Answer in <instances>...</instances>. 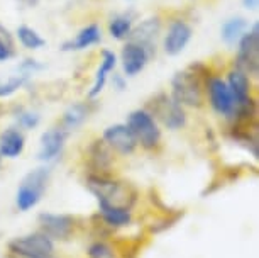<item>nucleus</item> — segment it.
I'll use <instances>...</instances> for the list:
<instances>
[{"label":"nucleus","instance_id":"f257e3e1","mask_svg":"<svg viewBox=\"0 0 259 258\" xmlns=\"http://www.w3.org/2000/svg\"><path fill=\"white\" fill-rule=\"evenodd\" d=\"M210 70L203 63H193L185 70H180L171 79V97L183 107H198L205 102V80Z\"/></svg>","mask_w":259,"mask_h":258},{"label":"nucleus","instance_id":"f03ea898","mask_svg":"<svg viewBox=\"0 0 259 258\" xmlns=\"http://www.w3.org/2000/svg\"><path fill=\"white\" fill-rule=\"evenodd\" d=\"M125 126L133 133L138 146L144 150H154L161 143V129L159 124L149 110L136 109L127 116Z\"/></svg>","mask_w":259,"mask_h":258},{"label":"nucleus","instance_id":"7ed1b4c3","mask_svg":"<svg viewBox=\"0 0 259 258\" xmlns=\"http://www.w3.org/2000/svg\"><path fill=\"white\" fill-rule=\"evenodd\" d=\"M151 116L171 131H178L187 126V113H185V107L178 104L177 100L171 97V94L161 92V94L154 95L149 100L148 109Z\"/></svg>","mask_w":259,"mask_h":258},{"label":"nucleus","instance_id":"20e7f679","mask_svg":"<svg viewBox=\"0 0 259 258\" xmlns=\"http://www.w3.org/2000/svg\"><path fill=\"white\" fill-rule=\"evenodd\" d=\"M87 186H89L90 192L97 197L99 204H107V206L114 207H125L131 209V192L124 183L115 182L102 175H92L87 180Z\"/></svg>","mask_w":259,"mask_h":258},{"label":"nucleus","instance_id":"39448f33","mask_svg":"<svg viewBox=\"0 0 259 258\" xmlns=\"http://www.w3.org/2000/svg\"><path fill=\"white\" fill-rule=\"evenodd\" d=\"M237 55L234 58V68L244 71L249 79L259 75V24H252L237 41Z\"/></svg>","mask_w":259,"mask_h":258},{"label":"nucleus","instance_id":"423d86ee","mask_svg":"<svg viewBox=\"0 0 259 258\" xmlns=\"http://www.w3.org/2000/svg\"><path fill=\"white\" fill-rule=\"evenodd\" d=\"M48 182H50V170L46 167H39L29 172L19 183L16 194L17 207L21 211H29V209L36 207L45 196Z\"/></svg>","mask_w":259,"mask_h":258},{"label":"nucleus","instance_id":"0eeeda50","mask_svg":"<svg viewBox=\"0 0 259 258\" xmlns=\"http://www.w3.org/2000/svg\"><path fill=\"white\" fill-rule=\"evenodd\" d=\"M205 95H207L208 104L213 109V113L224 116L227 119L232 118L234 110H236V102H234V97L222 77L210 75L205 80Z\"/></svg>","mask_w":259,"mask_h":258},{"label":"nucleus","instance_id":"6e6552de","mask_svg":"<svg viewBox=\"0 0 259 258\" xmlns=\"http://www.w3.org/2000/svg\"><path fill=\"white\" fill-rule=\"evenodd\" d=\"M9 250L22 258H45L53 255L55 243L45 233H32L12 240L9 243Z\"/></svg>","mask_w":259,"mask_h":258},{"label":"nucleus","instance_id":"1a4fd4ad","mask_svg":"<svg viewBox=\"0 0 259 258\" xmlns=\"http://www.w3.org/2000/svg\"><path fill=\"white\" fill-rule=\"evenodd\" d=\"M151 55H153V51H149L146 46L139 45V43H136V41H127L125 45L122 46L119 58H117V61L120 63V68H122V75H124L125 79L139 75L146 68V65L149 63Z\"/></svg>","mask_w":259,"mask_h":258},{"label":"nucleus","instance_id":"9d476101","mask_svg":"<svg viewBox=\"0 0 259 258\" xmlns=\"http://www.w3.org/2000/svg\"><path fill=\"white\" fill-rule=\"evenodd\" d=\"M193 38V27L185 19H173L163 36V50L168 56H178Z\"/></svg>","mask_w":259,"mask_h":258},{"label":"nucleus","instance_id":"9b49d317","mask_svg":"<svg viewBox=\"0 0 259 258\" xmlns=\"http://www.w3.org/2000/svg\"><path fill=\"white\" fill-rule=\"evenodd\" d=\"M102 141L109 146L110 152L119 153L122 157L133 155L136 148H138V143H136L133 133L125 124H112L109 128H105Z\"/></svg>","mask_w":259,"mask_h":258},{"label":"nucleus","instance_id":"f8f14e48","mask_svg":"<svg viewBox=\"0 0 259 258\" xmlns=\"http://www.w3.org/2000/svg\"><path fill=\"white\" fill-rule=\"evenodd\" d=\"M68 131L63 128H50L41 134L39 139V152L37 158L45 163H50L53 160H56L61 155L63 148H65Z\"/></svg>","mask_w":259,"mask_h":258},{"label":"nucleus","instance_id":"ddd939ff","mask_svg":"<svg viewBox=\"0 0 259 258\" xmlns=\"http://www.w3.org/2000/svg\"><path fill=\"white\" fill-rule=\"evenodd\" d=\"M41 233H45L51 240H66L73 230V219L66 214H51L45 212L39 216Z\"/></svg>","mask_w":259,"mask_h":258},{"label":"nucleus","instance_id":"4468645a","mask_svg":"<svg viewBox=\"0 0 259 258\" xmlns=\"http://www.w3.org/2000/svg\"><path fill=\"white\" fill-rule=\"evenodd\" d=\"M226 84L231 90V94L234 97V102H236V107H241L247 102H251L254 97L251 95L252 92V85H251V79L246 75L244 71L237 70V68H231L226 75Z\"/></svg>","mask_w":259,"mask_h":258},{"label":"nucleus","instance_id":"2eb2a0df","mask_svg":"<svg viewBox=\"0 0 259 258\" xmlns=\"http://www.w3.org/2000/svg\"><path fill=\"white\" fill-rule=\"evenodd\" d=\"M161 27H163V24H161V19L158 16L148 17L144 21H141L138 26L133 27V32H131L127 41H136L139 45L146 46L149 51H153L156 40H158L161 34Z\"/></svg>","mask_w":259,"mask_h":258},{"label":"nucleus","instance_id":"dca6fc26","mask_svg":"<svg viewBox=\"0 0 259 258\" xmlns=\"http://www.w3.org/2000/svg\"><path fill=\"white\" fill-rule=\"evenodd\" d=\"M117 63L119 61H117V55L114 51H110V50L102 51L100 65H99V68H97L95 77H94V84H92L90 90H89L90 99H95V97H99L102 92H104L105 85H107V80H109V75L115 70Z\"/></svg>","mask_w":259,"mask_h":258},{"label":"nucleus","instance_id":"f3484780","mask_svg":"<svg viewBox=\"0 0 259 258\" xmlns=\"http://www.w3.org/2000/svg\"><path fill=\"white\" fill-rule=\"evenodd\" d=\"M102 41V29L99 24H89V26L81 27L75 34V38L63 43V51H83L89 50L90 46L99 45Z\"/></svg>","mask_w":259,"mask_h":258},{"label":"nucleus","instance_id":"a211bd4d","mask_svg":"<svg viewBox=\"0 0 259 258\" xmlns=\"http://www.w3.org/2000/svg\"><path fill=\"white\" fill-rule=\"evenodd\" d=\"M26 148V136H24L22 129L16 128H7L0 133V155L2 158H19L24 153Z\"/></svg>","mask_w":259,"mask_h":258},{"label":"nucleus","instance_id":"6ab92c4d","mask_svg":"<svg viewBox=\"0 0 259 258\" xmlns=\"http://www.w3.org/2000/svg\"><path fill=\"white\" fill-rule=\"evenodd\" d=\"M247 29H249L247 19H244L241 16L231 17V19H227V21L222 24L221 38H222V41L226 43V45L234 46V45H237V41L244 36V32H246Z\"/></svg>","mask_w":259,"mask_h":258},{"label":"nucleus","instance_id":"aec40b11","mask_svg":"<svg viewBox=\"0 0 259 258\" xmlns=\"http://www.w3.org/2000/svg\"><path fill=\"white\" fill-rule=\"evenodd\" d=\"M134 27V19L131 14H117V16L110 17L107 31H109L110 38L115 41H125L129 40L131 32Z\"/></svg>","mask_w":259,"mask_h":258},{"label":"nucleus","instance_id":"412c9836","mask_svg":"<svg viewBox=\"0 0 259 258\" xmlns=\"http://www.w3.org/2000/svg\"><path fill=\"white\" fill-rule=\"evenodd\" d=\"M100 214L104 217V221L109 226L114 228H124L131 223V211L125 207H114V206H107V204H99Z\"/></svg>","mask_w":259,"mask_h":258},{"label":"nucleus","instance_id":"4be33fe9","mask_svg":"<svg viewBox=\"0 0 259 258\" xmlns=\"http://www.w3.org/2000/svg\"><path fill=\"white\" fill-rule=\"evenodd\" d=\"M89 105L85 104H73L63 114L61 128L65 131H75L78 126H81L89 118Z\"/></svg>","mask_w":259,"mask_h":258},{"label":"nucleus","instance_id":"5701e85b","mask_svg":"<svg viewBox=\"0 0 259 258\" xmlns=\"http://www.w3.org/2000/svg\"><path fill=\"white\" fill-rule=\"evenodd\" d=\"M16 38L21 43V46L29 51H37L46 45L45 38L31 26H19L16 31Z\"/></svg>","mask_w":259,"mask_h":258},{"label":"nucleus","instance_id":"b1692460","mask_svg":"<svg viewBox=\"0 0 259 258\" xmlns=\"http://www.w3.org/2000/svg\"><path fill=\"white\" fill-rule=\"evenodd\" d=\"M29 79H31L29 75L19 71L17 75H11L6 80H0V99H6V97L14 95L17 90H21L22 87L27 84Z\"/></svg>","mask_w":259,"mask_h":258},{"label":"nucleus","instance_id":"393cba45","mask_svg":"<svg viewBox=\"0 0 259 258\" xmlns=\"http://www.w3.org/2000/svg\"><path fill=\"white\" fill-rule=\"evenodd\" d=\"M16 40H14L12 32L0 24V63L9 61L11 58L16 56Z\"/></svg>","mask_w":259,"mask_h":258},{"label":"nucleus","instance_id":"a878e982","mask_svg":"<svg viewBox=\"0 0 259 258\" xmlns=\"http://www.w3.org/2000/svg\"><path fill=\"white\" fill-rule=\"evenodd\" d=\"M110 153H112L110 148L102 139L94 141V144L90 146V155H92L90 158L99 168H105L107 165L110 163V160H112Z\"/></svg>","mask_w":259,"mask_h":258},{"label":"nucleus","instance_id":"bb28decb","mask_svg":"<svg viewBox=\"0 0 259 258\" xmlns=\"http://www.w3.org/2000/svg\"><path fill=\"white\" fill-rule=\"evenodd\" d=\"M16 119H17V124H19V129H34L36 126L39 124V114L37 113H32V110H21L17 116H16Z\"/></svg>","mask_w":259,"mask_h":258},{"label":"nucleus","instance_id":"cd10ccee","mask_svg":"<svg viewBox=\"0 0 259 258\" xmlns=\"http://www.w3.org/2000/svg\"><path fill=\"white\" fill-rule=\"evenodd\" d=\"M39 70H42V65L37 60H34V58H26V60L19 65V71L26 73V75H29V77H32L34 73L39 71Z\"/></svg>","mask_w":259,"mask_h":258},{"label":"nucleus","instance_id":"c85d7f7f","mask_svg":"<svg viewBox=\"0 0 259 258\" xmlns=\"http://www.w3.org/2000/svg\"><path fill=\"white\" fill-rule=\"evenodd\" d=\"M90 256L92 258H110L112 251L104 243H95V245L90 248Z\"/></svg>","mask_w":259,"mask_h":258},{"label":"nucleus","instance_id":"c756f323","mask_svg":"<svg viewBox=\"0 0 259 258\" xmlns=\"http://www.w3.org/2000/svg\"><path fill=\"white\" fill-rule=\"evenodd\" d=\"M112 84H114V89L119 90V92L127 89V79L124 75H120V73H114V77H112Z\"/></svg>","mask_w":259,"mask_h":258},{"label":"nucleus","instance_id":"7c9ffc66","mask_svg":"<svg viewBox=\"0 0 259 258\" xmlns=\"http://www.w3.org/2000/svg\"><path fill=\"white\" fill-rule=\"evenodd\" d=\"M242 6L247 9V11H256L259 7V0H242Z\"/></svg>","mask_w":259,"mask_h":258},{"label":"nucleus","instance_id":"2f4dec72","mask_svg":"<svg viewBox=\"0 0 259 258\" xmlns=\"http://www.w3.org/2000/svg\"><path fill=\"white\" fill-rule=\"evenodd\" d=\"M19 2H21L22 6H26V7H34V6H37V4H39V0H19Z\"/></svg>","mask_w":259,"mask_h":258},{"label":"nucleus","instance_id":"473e14b6","mask_svg":"<svg viewBox=\"0 0 259 258\" xmlns=\"http://www.w3.org/2000/svg\"><path fill=\"white\" fill-rule=\"evenodd\" d=\"M0 165H2V155H0Z\"/></svg>","mask_w":259,"mask_h":258}]
</instances>
